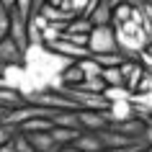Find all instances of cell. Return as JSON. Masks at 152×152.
<instances>
[{
  "mask_svg": "<svg viewBox=\"0 0 152 152\" xmlns=\"http://www.w3.org/2000/svg\"><path fill=\"white\" fill-rule=\"evenodd\" d=\"M28 139L34 152H59V147L54 144V139L49 137V132H41V134H23Z\"/></svg>",
  "mask_w": 152,
  "mask_h": 152,
  "instance_id": "cell-7",
  "label": "cell"
},
{
  "mask_svg": "<svg viewBox=\"0 0 152 152\" xmlns=\"http://www.w3.org/2000/svg\"><path fill=\"white\" fill-rule=\"evenodd\" d=\"M0 152H16V150H13V144H5V147H0Z\"/></svg>",
  "mask_w": 152,
  "mask_h": 152,
  "instance_id": "cell-21",
  "label": "cell"
},
{
  "mask_svg": "<svg viewBox=\"0 0 152 152\" xmlns=\"http://www.w3.org/2000/svg\"><path fill=\"white\" fill-rule=\"evenodd\" d=\"M16 132H18V129L8 126V124H0V147H5V144H10V142H13Z\"/></svg>",
  "mask_w": 152,
  "mask_h": 152,
  "instance_id": "cell-18",
  "label": "cell"
},
{
  "mask_svg": "<svg viewBox=\"0 0 152 152\" xmlns=\"http://www.w3.org/2000/svg\"><path fill=\"white\" fill-rule=\"evenodd\" d=\"M142 147H147V144H134V147H119V150H103V152H137V150H142Z\"/></svg>",
  "mask_w": 152,
  "mask_h": 152,
  "instance_id": "cell-20",
  "label": "cell"
},
{
  "mask_svg": "<svg viewBox=\"0 0 152 152\" xmlns=\"http://www.w3.org/2000/svg\"><path fill=\"white\" fill-rule=\"evenodd\" d=\"M10 144H13V150H16V152H34L31 144H28V139H26L23 134H18V132H16V137H13V142H10Z\"/></svg>",
  "mask_w": 152,
  "mask_h": 152,
  "instance_id": "cell-19",
  "label": "cell"
},
{
  "mask_svg": "<svg viewBox=\"0 0 152 152\" xmlns=\"http://www.w3.org/2000/svg\"><path fill=\"white\" fill-rule=\"evenodd\" d=\"M85 49L90 52V57L98 54H111L116 52V39H113V28L111 26H93L88 34V44Z\"/></svg>",
  "mask_w": 152,
  "mask_h": 152,
  "instance_id": "cell-2",
  "label": "cell"
},
{
  "mask_svg": "<svg viewBox=\"0 0 152 152\" xmlns=\"http://www.w3.org/2000/svg\"><path fill=\"white\" fill-rule=\"evenodd\" d=\"M41 132H52V121L41 119V116L28 119V121H23V124L18 126V134H41Z\"/></svg>",
  "mask_w": 152,
  "mask_h": 152,
  "instance_id": "cell-10",
  "label": "cell"
},
{
  "mask_svg": "<svg viewBox=\"0 0 152 152\" xmlns=\"http://www.w3.org/2000/svg\"><path fill=\"white\" fill-rule=\"evenodd\" d=\"M49 121H52V126H59V129H80V124H77V111H54V116Z\"/></svg>",
  "mask_w": 152,
  "mask_h": 152,
  "instance_id": "cell-8",
  "label": "cell"
},
{
  "mask_svg": "<svg viewBox=\"0 0 152 152\" xmlns=\"http://www.w3.org/2000/svg\"><path fill=\"white\" fill-rule=\"evenodd\" d=\"M134 93H139V96H152V72H144L142 77H139Z\"/></svg>",
  "mask_w": 152,
  "mask_h": 152,
  "instance_id": "cell-17",
  "label": "cell"
},
{
  "mask_svg": "<svg viewBox=\"0 0 152 152\" xmlns=\"http://www.w3.org/2000/svg\"><path fill=\"white\" fill-rule=\"evenodd\" d=\"M90 21L88 18H72L70 23L64 26V34H70V36H88L90 34Z\"/></svg>",
  "mask_w": 152,
  "mask_h": 152,
  "instance_id": "cell-13",
  "label": "cell"
},
{
  "mask_svg": "<svg viewBox=\"0 0 152 152\" xmlns=\"http://www.w3.org/2000/svg\"><path fill=\"white\" fill-rule=\"evenodd\" d=\"M77 124H80L83 132H103V129H108L103 111H77Z\"/></svg>",
  "mask_w": 152,
  "mask_h": 152,
  "instance_id": "cell-3",
  "label": "cell"
},
{
  "mask_svg": "<svg viewBox=\"0 0 152 152\" xmlns=\"http://www.w3.org/2000/svg\"><path fill=\"white\" fill-rule=\"evenodd\" d=\"M113 39H116V52L129 62H137V54L150 47L152 36H147L137 23H124L113 28Z\"/></svg>",
  "mask_w": 152,
  "mask_h": 152,
  "instance_id": "cell-1",
  "label": "cell"
},
{
  "mask_svg": "<svg viewBox=\"0 0 152 152\" xmlns=\"http://www.w3.org/2000/svg\"><path fill=\"white\" fill-rule=\"evenodd\" d=\"M93 62H96L101 70H113V67H121L124 57H121L119 52H111V54H98V57H93Z\"/></svg>",
  "mask_w": 152,
  "mask_h": 152,
  "instance_id": "cell-14",
  "label": "cell"
},
{
  "mask_svg": "<svg viewBox=\"0 0 152 152\" xmlns=\"http://www.w3.org/2000/svg\"><path fill=\"white\" fill-rule=\"evenodd\" d=\"M137 152H152V150H150V147H142V150H137Z\"/></svg>",
  "mask_w": 152,
  "mask_h": 152,
  "instance_id": "cell-23",
  "label": "cell"
},
{
  "mask_svg": "<svg viewBox=\"0 0 152 152\" xmlns=\"http://www.w3.org/2000/svg\"><path fill=\"white\" fill-rule=\"evenodd\" d=\"M77 134H80V129H59V126H52V132H49V137L54 139V144L59 150L62 147H70L77 139Z\"/></svg>",
  "mask_w": 152,
  "mask_h": 152,
  "instance_id": "cell-9",
  "label": "cell"
},
{
  "mask_svg": "<svg viewBox=\"0 0 152 152\" xmlns=\"http://www.w3.org/2000/svg\"><path fill=\"white\" fill-rule=\"evenodd\" d=\"M23 106V98L13 93L8 88H0V111H13V108H21Z\"/></svg>",
  "mask_w": 152,
  "mask_h": 152,
  "instance_id": "cell-11",
  "label": "cell"
},
{
  "mask_svg": "<svg viewBox=\"0 0 152 152\" xmlns=\"http://www.w3.org/2000/svg\"><path fill=\"white\" fill-rule=\"evenodd\" d=\"M77 67H80V72H83V80H101V67L93 62V57L80 59V62H77Z\"/></svg>",
  "mask_w": 152,
  "mask_h": 152,
  "instance_id": "cell-15",
  "label": "cell"
},
{
  "mask_svg": "<svg viewBox=\"0 0 152 152\" xmlns=\"http://www.w3.org/2000/svg\"><path fill=\"white\" fill-rule=\"evenodd\" d=\"M129 18H132V5L129 3H116L113 5V13H111V28L129 23Z\"/></svg>",
  "mask_w": 152,
  "mask_h": 152,
  "instance_id": "cell-12",
  "label": "cell"
},
{
  "mask_svg": "<svg viewBox=\"0 0 152 152\" xmlns=\"http://www.w3.org/2000/svg\"><path fill=\"white\" fill-rule=\"evenodd\" d=\"M23 62V49H18L10 39L0 41V70L8 67V64H21Z\"/></svg>",
  "mask_w": 152,
  "mask_h": 152,
  "instance_id": "cell-5",
  "label": "cell"
},
{
  "mask_svg": "<svg viewBox=\"0 0 152 152\" xmlns=\"http://www.w3.org/2000/svg\"><path fill=\"white\" fill-rule=\"evenodd\" d=\"M116 0H96V8L90 13V26H111V13Z\"/></svg>",
  "mask_w": 152,
  "mask_h": 152,
  "instance_id": "cell-4",
  "label": "cell"
},
{
  "mask_svg": "<svg viewBox=\"0 0 152 152\" xmlns=\"http://www.w3.org/2000/svg\"><path fill=\"white\" fill-rule=\"evenodd\" d=\"M70 147H75V150H80V152H103V144H101L98 132H80L77 139Z\"/></svg>",
  "mask_w": 152,
  "mask_h": 152,
  "instance_id": "cell-6",
  "label": "cell"
},
{
  "mask_svg": "<svg viewBox=\"0 0 152 152\" xmlns=\"http://www.w3.org/2000/svg\"><path fill=\"white\" fill-rule=\"evenodd\" d=\"M62 31H64V26H59V23H47V28L41 31V44L47 47V44H52V41H57L59 36H62Z\"/></svg>",
  "mask_w": 152,
  "mask_h": 152,
  "instance_id": "cell-16",
  "label": "cell"
},
{
  "mask_svg": "<svg viewBox=\"0 0 152 152\" xmlns=\"http://www.w3.org/2000/svg\"><path fill=\"white\" fill-rule=\"evenodd\" d=\"M59 152H80V150H75V147H62Z\"/></svg>",
  "mask_w": 152,
  "mask_h": 152,
  "instance_id": "cell-22",
  "label": "cell"
}]
</instances>
